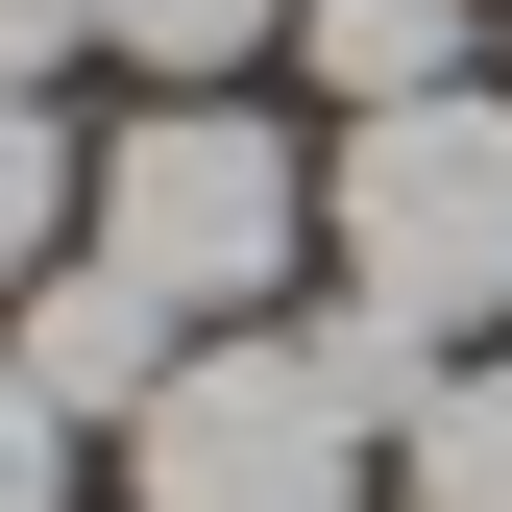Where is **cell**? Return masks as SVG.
<instances>
[{
  "mask_svg": "<svg viewBox=\"0 0 512 512\" xmlns=\"http://www.w3.org/2000/svg\"><path fill=\"white\" fill-rule=\"evenodd\" d=\"M74 196H98V171L49 147V98H0V293H25L49 244H74Z\"/></svg>",
  "mask_w": 512,
  "mask_h": 512,
  "instance_id": "obj_8",
  "label": "cell"
},
{
  "mask_svg": "<svg viewBox=\"0 0 512 512\" xmlns=\"http://www.w3.org/2000/svg\"><path fill=\"white\" fill-rule=\"evenodd\" d=\"M0 342H25V391H49V415H74V439H122V415H147V391H171V342H196V317H171V293H122V269H98V244H49V269H25V293H0Z\"/></svg>",
  "mask_w": 512,
  "mask_h": 512,
  "instance_id": "obj_4",
  "label": "cell"
},
{
  "mask_svg": "<svg viewBox=\"0 0 512 512\" xmlns=\"http://www.w3.org/2000/svg\"><path fill=\"white\" fill-rule=\"evenodd\" d=\"M391 488H415V512H512V342L415 366V415H391Z\"/></svg>",
  "mask_w": 512,
  "mask_h": 512,
  "instance_id": "obj_5",
  "label": "cell"
},
{
  "mask_svg": "<svg viewBox=\"0 0 512 512\" xmlns=\"http://www.w3.org/2000/svg\"><path fill=\"white\" fill-rule=\"evenodd\" d=\"M98 49H147V98H220L244 49H293V0H98Z\"/></svg>",
  "mask_w": 512,
  "mask_h": 512,
  "instance_id": "obj_7",
  "label": "cell"
},
{
  "mask_svg": "<svg viewBox=\"0 0 512 512\" xmlns=\"http://www.w3.org/2000/svg\"><path fill=\"white\" fill-rule=\"evenodd\" d=\"M49 49H98V0H0V98H49Z\"/></svg>",
  "mask_w": 512,
  "mask_h": 512,
  "instance_id": "obj_10",
  "label": "cell"
},
{
  "mask_svg": "<svg viewBox=\"0 0 512 512\" xmlns=\"http://www.w3.org/2000/svg\"><path fill=\"white\" fill-rule=\"evenodd\" d=\"M74 244H98L122 293H171V317L220 342V317H269V293L317 269V171H293V147H269L244 98H147V122L98 147V196H74Z\"/></svg>",
  "mask_w": 512,
  "mask_h": 512,
  "instance_id": "obj_3",
  "label": "cell"
},
{
  "mask_svg": "<svg viewBox=\"0 0 512 512\" xmlns=\"http://www.w3.org/2000/svg\"><path fill=\"white\" fill-rule=\"evenodd\" d=\"M0 512H74V415L25 391V342H0Z\"/></svg>",
  "mask_w": 512,
  "mask_h": 512,
  "instance_id": "obj_9",
  "label": "cell"
},
{
  "mask_svg": "<svg viewBox=\"0 0 512 512\" xmlns=\"http://www.w3.org/2000/svg\"><path fill=\"white\" fill-rule=\"evenodd\" d=\"M317 269H342L366 342L464 366L488 317H512V98H488V74L366 98V122H342V171H317Z\"/></svg>",
  "mask_w": 512,
  "mask_h": 512,
  "instance_id": "obj_2",
  "label": "cell"
},
{
  "mask_svg": "<svg viewBox=\"0 0 512 512\" xmlns=\"http://www.w3.org/2000/svg\"><path fill=\"white\" fill-rule=\"evenodd\" d=\"M391 415H415V342H366V317H220L122 415V488L147 512H366Z\"/></svg>",
  "mask_w": 512,
  "mask_h": 512,
  "instance_id": "obj_1",
  "label": "cell"
},
{
  "mask_svg": "<svg viewBox=\"0 0 512 512\" xmlns=\"http://www.w3.org/2000/svg\"><path fill=\"white\" fill-rule=\"evenodd\" d=\"M293 49H317V98H439V74H464V0H293Z\"/></svg>",
  "mask_w": 512,
  "mask_h": 512,
  "instance_id": "obj_6",
  "label": "cell"
}]
</instances>
